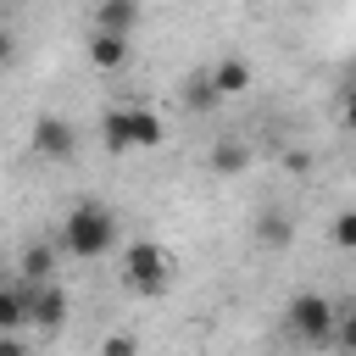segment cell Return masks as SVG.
Returning a JSON list of instances; mask_svg holds the SVG:
<instances>
[{
	"label": "cell",
	"instance_id": "9a60e30c",
	"mask_svg": "<svg viewBox=\"0 0 356 356\" xmlns=\"http://www.w3.org/2000/svg\"><path fill=\"white\" fill-rule=\"evenodd\" d=\"M328 234H334V245H339V250H356V206H350V211H339Z\"/></svg>",
	"mask_w": 356,
	"mask_h": 356
},
{
	"label": "cell",
	"instance_id": "5b68a950",
	"mask_svg": "<svg viewBox=\"0 0 356 356\" xmlns=\"http://www.w3.org/2000/svg\"><path fill=\"white\" fill-rule=\"evenodd\" d=\"M128 61H134V33L89 28V67H95V72H122Z\"/></svg>",
	"mask_w": 356,
	"mask_h": 356
},
{
	"label": "cell",
	"instance_id": "4fadbf2b",
	"mask_svg": "<svg viewBox=\"0 0 356 356\" xmlns=\"http://www.w3.org/2000/svg\"><path fill=\"white\" fill-rule=\"evenodd\" d=\"M28 323V284L0 289V328H22Z\"/></svg>",
	"mask_w": 356,
	"mask_h": 356
},
{
	"label": "cell",
	"instance_id": "7a4b0ae2",
	"mask_svg": "<svg viewBox=\"0 0 356 356\" xmlns=\"http://www.w3.org/2000/svg\"><path fill=\"white\" fill-rule=\"evenodd\" d=\"M161 139H167V122L150 106H117V111L100 117V145L111 156H122V150H156Z\"/></svg>",
	"mask_w": 356,
	"mask_h": 356
},
{
	"label": "cell",
	"instance_id": "5bb4252c",
	"mask_svg": "<svg viewBox=\"0 0 356 356\" xmlns=\"http://www.w3.org/2000/svg\"><path fill=\"white\" fill-rule=\"evenodd\" d=\"M184 100H189V111H211V106H222V95H217V89H211V78H195V83H189V95H184Z\"/></svg>",
	"mask_w": 356,
	"mask_h": 356
},
{
	"label": "cell",
	"instance_id": "52a82bcc",
	"mask_svg": "<svg viewBox=\"0 0 356 356\" xmlns=\"http://www.w3.org/2000/svg\"><path fill=\"white\" fill-rule=\"evenodd\" d=\"M28 323H33V328H44V334H56V328L67 323V289H61L56 278L28 284Z\"/></svg>",
	"mask_w": 356,
	"mask_h": 356
},
{
	"label": "cell",
	"instance_id": "6da1fadb",
	"mask_svg": "<svg viewBox=\"0 0 356 356\" xmlns=\"http://www.w3.org/2000/svg\"><path fill=\"white\" fill-rule=\"evenodd\" d=\"M61 245H67V256H78V261L106 256V250L117 245V217H111V206L78 200V206L67 211V222H61Z\"/></svg>",
	"mask_w": 356,
	"mask_h": 356
},
{
	"label": "cell",
	"instance_id": "2e32d148",
	"mask_svg": "<svg viewBox=\"0 0 356 356\" xmlns=\"http://www.w3.org/2000/svg\"><path fill=\"white\" fill-rule=\"evenodd\" d=\"M134 350H139L134 334H111V339H100V356H134Z\"/></svg>",
	"mask_w": 356,
	"mask_h": 356
},
{
	"label": "cell",
	"instance_id": "7c38bea8",
	"mask_svg": "<svg viewBox=\"0 0 356 356\" xmlns=\"http://www.w3.org/2000/svg\"><path fill=\"white\" fill-rule=\"evenodd\" d=\"M256 239H261L267 250H284V245L295 239V222H289L284 211H261V217H256Z\"/></svg>",
	"mask_w": 356,
	"mask_h": 356
},
{
	"label": "cell",
	"instance_id": "277c9868",
	"mask_svg": "<svg viewBox=\"0 0 356 356\" xmlns=\"http://www.w3.org/2000/svg\"><path fill=\"white\" fill-rule=\"evenodd\" d=\"M289 328H295L300 339H312V345H328V339H334V328H339V312H334V300H328V295L300 289V295L289 300Z\"/></svg>",
	"mask_w": 356,
	"mask_h": 356
},
{
	"label": "cell",
	"instance_id": "ac0fdd59",
	"mask_svg": "<svg viewBox=\"0 0 356 356\" xmlns=\"http://www.w3.org/2000/svg\"><path fill=\"white\" fill-rule=\"evenodd\" d=\"M345 128L356 134V83H350V95H345Z\"/></svg>",
	"mask_w": 356,
	"mask_h": 356
},
{
	"label": "cell",
	"instance_id": "8992f818",
	"mask_svg": "<svg viewBox=\"0 0 356 356\" xmlns=\"http://www.w3.org/2000/svg\"><path fill=\"white\" fill-rule=\"evenodd\" d=\"M33 156L44 161H72L78 156V128L67 117H39L33 122Z\"/></svg>",
	"mask_w": 356,
	"mask_h": 356
},
{
	"label": "cell",
	"instance_id": "e0dca14e",
	"mask_svg": "<svg viewBox=\"0 0 356 356\" xmlns=\"http://www.w3.org/2000/svg\"><path fill=\"white\" fill-rule=\"evenodd\" d=\"M334 334H339V345H350V350H356V300L339 312V328H334Z\"/></svg>",
	"mask_w": 356,
	"mask_h": 356
},
{
	"label": "cell",
	"instance_id": "30bf717a",
	"mask_svg": "<svg viewBox=\"0 0 356 356\" xmlns=\"http://www.w3.org/2000/svg\"><path fill=\"white\" fill-rule=\"evenodd\" d=\"M95 28L134 33V28H139V0H100V6H95Z\"/></svg>",
	"mask_w": 356,
	"mask_h": 356
},
{
	"label": "cell",
	"instance_id": "9c48e42d",
	"mask_svg": "<svg viewBox=\"0 0 356 356\" xmlns=\"http://www.w3.org/2000/svg\"><path fill=\"white\" fill-rule=\"evenodd\" d=\"M17 273H22V284H44V278H56V250H50L44 239H33V245L22 250V261H17Z\"/></svg>",
	"mask_w": 356,
	"mask_h": 356
},
{
	"label": "cell",
	"instance_id": "3957f363",
	"mask_svg": "<svg viewBox=\"0 0 356 356\" xmlns=\"http://www.w3.org/2000/svg\"><path fill=\"white\" fill-rule=\"evenodd\" d=\"M122 284H128L134 295H161V289L172 284V256H167V245L134 239V245L122 250Z\"/></svg>",
	"mask_w": 356,
	"mask_h": 356
},
{
	"label": "cell",
	"instance_id": "ba28073f",
	"mask_svg": "<svg viewBox=\"0 0 356 356\" xmlns=\"http://www.w3.org/2000/svg\"><path fill=\"white\" fill-rule=\"evenodd\" d=\"M206 78H211V89H217L222 100H228V95H245V89H250V67H245L239 56H222V61H217V67H211Z\"/></svg>",
	"mask_w": 356,
	"mask_h": 356
},
{
	"label": "cell",
	"instance_id": "d6986e66",
	"mask_svg": "<svg viewBox=\"0 0 356 356\" xmlns=\"http://www.w3.org/2000/svg\"><path fill=\"white\" fill-rule=\"evenodd\" d=\"M11 50H17V39H11V33H6V28H0V67H6V61H11Z\"/></svg>",
	"mask_w": 356,
	"mask_h": 356
},
{
	"label": "cell",
	"instance_id": "8fae6325",
	"mask_svg": "<svg viewBox=\"0 0 356 356\" xmlns=\"http://www.w3.org/2000/svg\"><path fill=\"white\" fill-rule=\"evenodd\" d=\"M211 167H217L222 178H239V172L250 167V150H245V139H217V150H211Z\"/></svg>",
	"mask_w": 356,
	"mask_h": 356
}]
</instances>
